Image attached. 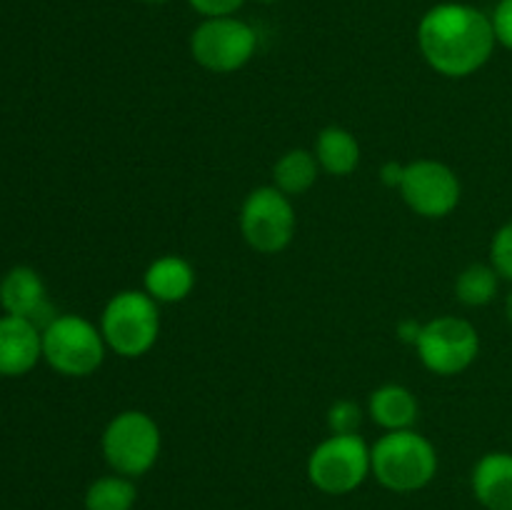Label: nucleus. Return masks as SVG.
Returning a JSON list of instances; mask_svg holds the SVG:
<instances>
[{"instance_id": "9", "label": "nucleus", "mask_w": 512, "mask_h": 510, "mask_svg": "<svg viewBox=\"0 0 512 510\" xmlns=\"http://www.w3.org/2000/svg\"><path fill=\"white\" fill-rule=\"evenodd\" d=\"M418 358L430 373L440 378L460 375L478 360L480 335L470 320L458 315H438L420 325L418 340H415Z\"/></svg>"}, {"instance_id": "15", "label": "nucleus", "mask_w": 512, "mask_h": 510, "mask_svg": "<svg viewBox=\"0 0 512 510\" xmlns=\"http://www.w3.org/2000/svg\"><path fill=\"white\" fill-rule=\"evenodd\" d=\"M420 405L413 390L405 385L388 383L380 385L368 398V415L375 425L390 433V430H408L418 420Z\"/></svg>"}, {"instance_id": "18", "label": "nucleus", "mask_w": 512, "mask_h": 510, "mask_svg": "<svg viewBox=\"0 0 512 510\" xmlns=\"http://www.w3.org/2000/svg\"><path fill=\"white\" fill-rule=\"evenodd\" d=\"M138 503V485L133 478L110 473L100 475L85 490V510H133Z\"/></svg>"}, {"instance_id": "16", "label": "nucleus", "mask_w": 512, "mask_h": 510, "mask_svg": "<svg viewBox=\"0 0 512 510\" xmlns=\"http://www.w3.org/2000/svg\"><path fill=\"white\" fill-rule=\"evenodd\" d=\"M315 160H318L320 170L328 175H353L360 165V143L350 130L340 128V125H328L315 138Z\"/></svg>"}, {"instance_id": "8", "label": "nucleus", "mask_w": 512, "mask_h": 510, "mask_svg": "<svg viewBox=\"0 0 512 510\" xmlns=\"http://www.w3.org/2000/svg\"><path fill=\"white\" fill-rule=\"evenodd\" d=\"M238 220L245 243L263 255L283 253L293 243L295 225H298L293 200L275 185H260L250 190L240 205Z\"/></svg>"}, {"instance_id": "24", "label": "nucleus", "mask_w": 512, "mask_h": 510, "mask_svg": "<svg viewBox=\"0 0 512 510\" xmlns=\"http://www.w3.org/2000/svg\"><path fill=\"white\" fill-rule=\"evenodd\" d=\"M403 173H405V165H400L398 160H390V163H385L383 170H380V178H383V183L388 185V188H400V183H403Z\"/></svg>"}, {"instance_id": "3", "label": "nucleus", "mask_w": 512, "mask_h": 510, "mask_svg": "<svg viewBox=\"0 0 512 510\" xmlns=\"http://www.w3.org/2000/svg\"><path fill=\"white\" fill-rule=\"evenodd\" d=\"M100 333L120 358H143L160 338V303L145 290H120L105 303Z\"/></svg>"}, {"instance_id": "19", "label": "nucleus", "mask_w": 512, "mask_h": 510, "mask_svg": "<svg viewBox=\"0 0 512 510\" xmlns=\"http://www.w3.org/2000/svg\"><path fill=\"white\" fill-rule=\"evenodd\" d=\"M500 275L490 263H473L455 280V298L468 308H483L493 303L500 290Z\"/></svg>"}, {"instance_id": "28", "label": "nucleus", "mask_w": 512, "mask_h": 510, "mask_svg": "<svg viewBox=\"0 0 512 510\" xmlns=\"http://www.w3.org/2000/svg\"><path fill=\"white\" fill-rule=\"evenodd\" d=\"M260 3H278V0H260Z\"/></svg>"}, {"instance_id": "5", "label": "nucleus", "mask_w": 512, "mask_h": 510, "mask_svg": "<svg viewBox=\"0 0 512 510\" xmlns=\"http://www.w3.org/2000/svg\"><path fill=\"white\" fill-rule=\"evenodd\" d=\"M100 325L78 313L55 315L43 328V360L65 378H88L105 363Z\"/></svg>"}, {"instance_id": "23", "label": "nucleus", "mask_w": 512, "mask_h": 510, "mask_svg": "<svg viewBox=\"0 0 512 510\" xmlns=\"http://www.w3.org/2000/svg\"><path fill=\"white\" fill-rule=\"evenodd\" d=\"M188 5L203 18H225L238 13L245 0H188Z\"/></svg>"}, {"instance_id": "11", "label": "nucleus", "mask_w": 512, "mask_h": 510, "mask_svg": "<svg viewBox=\"0 0 512 510\" xmlns=\"http://www.w3.org/2000/svg\"><path fill=\"white\" fill-rule=\"evenodd\" d=\"M0 308L3 313L30 320L40 330L58 315L48 300L45 280L30 265H15L0 278Z\"/></svg>"}, {"instance_id": "27", "label": "nucleus", "mask_w": 512, "mask_h": 510, "mask_svg": "<svg viewBox=\"0 0 512 510\" xmlns=\"http://www.w3.org/2000/svg\"><path fill=\"white\" fill-rule=\"evenodd\" d=\"M143 3H148V5H165V3H170V0H143Z\"/></svg>"}, {"instance_id": "4", "label": "nucleus", "mask_w": 512, "mask_h": 510, "mask_svg": "<svg viewBox=\"0 0 512 510\" xmlns=\"http://www.w3.org/2000/svg\"><path fill=\"white\" fill-rule=\"evenodd\" d=\"M163 450V433L153 415L143 410H123L113 415L100 435V453L113 473L143 478L155 468Z\"/></svg>"}, {"instance_id": "25", "label": "nucleus", "mask_w": 512, "mask_h": 510, "mask_svg": "<svg viewBox=\"0 0 512 510\" xmlns=\"http://www.w3.org/2000/svg\"><path fill=\"white\" fill-rule=\"evenodd\" d=\"M398 333L403 340H410V343L415 345V340H418V333H420V325L413 323V320H405V323L398 325Z\"/></svg>"}, {"instance_id": "1", "label": "nucleus", "mask_w": 512, "mask_h": 510, "mask_svg": "<svg viewBox=\"0 0 512 510\" xmlns=\"http://www.w3.org/2000/svg\"><path fill=\"white\" fill-rule=\"evenodd\" d=\"M495 30L488 13L470 3H438L418 23V48L425 63L445 78H470L490 63Z\"/></svg>"}, {"instance_id": "10", "label": "nucleus", "mask_w": 512, "mask_h": 510, "mask_svg": "<svg viewBox=\"0 0 512 510\" xmlns=\"http://www.w3.org/2000/svg\"><path fill=\"white\" fill-rule=\"evenodd\" d=\"M400 195L415 215L428 220L448 218L463 198L458 173L440 160H413L405 165Z\"/></svg>"}, {"instance_id": "7", "label": "nucleus", "mask_w": 512, "mask_h": 510, "mask_svg": "<svg viewBox=\"0 0 512 510\" xmlns=\"http://www.w3.org/2000/svg\"><path fill=\"white\" fill-rule=\"evenodd\" d=\"M258 50V33L238 15L203 18L190 33V55L200 68L228 75L245 68Z\"/></svg>"}, {"instance_id": "22", "label": "nucleus", "mask_w": 512, "mask_h": 510, "mask_svg": "<svg viewBox=\"0 0 512 510\" xmlns=\"http://www.w3.org/2000/svg\"><path fill=\"white\" fill-rule=\"evenodd\" d=\"M490 20H493L498 45L512 50V0H498V5L490 13Z\"/></svg>"}, {"instance_id": "6", "label": "nucleus", "mask_w": 512, "mask_h": 510, "mask_svg": "<svg viewBox=\"0 0 512 510\" xmlns=\"http://www.w3.org/2000/svg\"><path fill=\"white\" fill-rule=\"evenodd\" d=\"M370 475V445L358 433H330L308 455L310 485L325 495L355 493Z\"/></svg>"}, {"instance_id": "21", "label": "nucleus", "mask_w": 512, "mask_h": 510, "mask_svg": "<svg viewBox=\"0 0 512 510\" xmlns=\"http://www.w3.org/2000/svg\"><path fill=\"white\" fill-rule=\"evenodd\" d=\"M363 423V410L353 400H338L328 410L330 433H358Z\"/></svg>"}, {"instance_id": "17", "label": "nucleus", "mask_w": 512, "mask_h": 510, "mask_svg": "<svg viewBox=\"0 0 512 510\" xmlns=\"http://www.w3.org/2000/svg\"><path fill=\"white\" fill-rule=\"evenodd\" d=\"M320 173V165L315 160V153L303 148H293L278 158L273 165V185L283 190L285 195L295 198V195L308 193L315 185Z\"/></svg>"}, {"instance_id": "26", "label": "nucleus", "mask_w": 512, "mask_h": 510, "mask_svg": "<svg viewBox=\"0 0 512 510\" xmlns=\"http://www.w3.org/2000/svg\"><path fill=\"white\" fill-rule=\"evenodd\" d=\"M505 315H508V320L512 325V290L508 293V298H505Z\"/></svg>"}, {"instance_id": "20", "label": "nucleus", "mask_w": 512, "mask_h": 510, "mask_svg": "<svg viewBox=\"0 0 512 510\" xmlns=\"http://www.w3.org/2000/svg\"><path fill=\"white\" fill-rule=\"evenodd\" d=\"M490 265L503 280L512 283V220L500 225L490 240Z\"/></svg>"}, {"instance_id": "12", "label": "nucleus", "mask_w": 512, "mask_h": 510, "mask_svg": "<svg viewBox=\"0 0 512 510\" xmlns=\"http://www.w3.org/2000/svg\"><path fill=\"white\" fill-rule=\"evenodd\" d=\"M43 360V330L18 315H0V378H23Z\"/></svg>"}, {"instance_id": "13", "label": "nucleus", "mask_w": 512, "mask_h": 510, "mask_svg": "<svg viewBox=\"0 0 512 510\" xmlns=\"http://www.w3.org/2000/svg\"><path fill=\"white\" fill-rule=\"evenodd\" d=\"M470 488L485 510H512V453H485L475 463Z\"/></svg>"}, {"instance_id": "2", "label": "nucleus", "mask_w": 512, "mask_h": 510, "mask_svg": "<svg viewBox=\"0 0 512 510\" xmlns=\"http://www.w3.org/2000/svg\"><path fill=\"white\" fill-rule=\"evenodd\" d=\"M373 478L390 493H418L438 475V450L415 428L390 430L370 445Z\"/></svg>"}, {"instance_id": "14", "label": "nucleus", "mask_w": 512, "mask_h": 510, "mask_svg": "<svg viewBox=\"0 0 512 510\" xmlns=\"http://www.w3.org/2000/svg\"><path fill=\"white\" fill-rule=\"evenodd\" d=\"M195 270L180 255H160L143 275V290L155 303H183L195 290Z\"/></svg>"}]
</instances>
